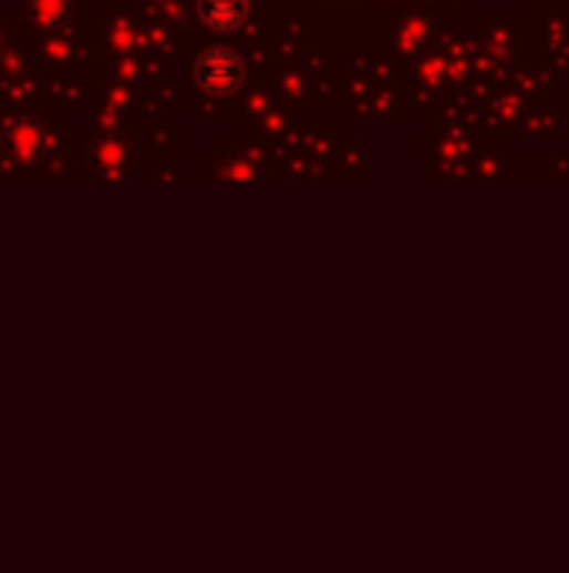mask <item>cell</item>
<instances>
[{"label": "cell", "instance_id": "1", "mask_svg": "<svg viewBox=\"0 0 569 573\" xmlns=\"http://www.w3.org/2000/svg\"><path fill=\"white\" fill-rule=\"evenodd\" d=\"M195 81L205 94L228 98L245 84V61L231 48H208L195 61Z\"/></svg>", "mask_w": 569, "mask_h": 573}, {"label": "cell", "instance_id": "2", "mask_svg": "<svg viewBox=\"0 0 569 573\" xmlns=\"http://www.w3.org/2000/svg\"><path fill=\"white\" fill-rule=\"evenodd\" d=\"M198 18L205 21V28L228 34L238 24H245L248 18V0H198Z\"/></svg>", "mask_w": 569, "mask_h": 573}, {"label": "cell", "instance_id": "3", "mask_svg": "<svg viewBox=\"0 0 569 573\" xmlns=\"http://www.w3.org/2000/svg\"><path fill=\"white\" fill-rule=\"evenodd\" d=\"M31 145V152H34V145H41V127L38 124H31V121H21V124H14L11 127V145Z\"/></svg>", "mask_w": 569, "mask_h": 573}]
</instances>
